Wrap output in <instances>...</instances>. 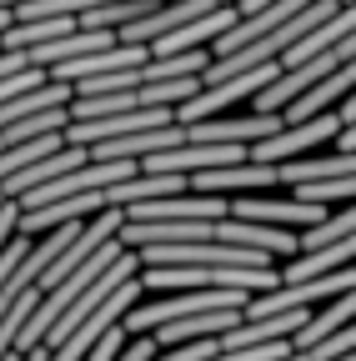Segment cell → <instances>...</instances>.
<instances>
[{
    "label": "cell",
    "instance_id": "cell-2",
    "mask_svg": "<svg viewBox=\"0 0 356 361\" xmlns=\"http://www.w3.org/2000/svg\"><path fill=\"white\" fill-rule=\"evenodd\" d=\"M346 130L341 111H321V116H311V121H296V126H281L276 135H266V141L251 146L256 161H291V156H306V151H317L326 141H336V135Z\"/></svg>",
    "mask_w": 356,
    "mask_h": 361
},
{
    "label": "cell",
    "instance_id": "cell-11",
    "mask_svg": "<svg viewBox=\"0 0 356 361\" xmlns=\"http://www.w3.org/2000/svg\"><path fill=\"white\" fill-rule=\"evenodd\" d=\"M336 361H356V351H346V356H336Z\"/></svg>",
    "mask_w": 356,
    "mask_h": 361
},
{
    "label": "cell",
    "instance_id": "cell-3",
    "mask_svg": "<svg viewBox=\"0 0 356 361\" xmlns=\"http://www.w3.org/2000/svg\"><path fill=\"white\" fill-rule=\"evenodd\" d=\"M216 236L221 241H236V246H256V251H286V256H296L301 251V236L291 231V226H266V221H241V216H226L216 226Z\"/></svg>",
    "mask_w": 356,
    "mask_h": 361
},
{
    "label": "cell",
    "instance_id": "cell-10",
    "mask_svg": "<svg viewBox=\"0 0 356 361\" xmlns=\"http://www.w3.org/2000/svg\"><path fill=\"white\" fill-rule=\"evenodd\" d=\"M6 361H25V351H20V346H16V351H11V356H6Z\"/></svg>",
    "mask_w": 356,
    "mask_h": 361
},
{
    "label": "cell",
    "instance_id": "cell-12",
    "mask_svg": "<svg viewBox=\"0 0 356 361\" xmlns=\"http://www.w3.org/2000/svg\"><path fill=\"white\" fill-rule=\"evenodd\" d=\"M6 201H11V196H6V191H0V206H6Z\"/></svg>",
    "mask_w": 356,
    "mask_h": 361
},
{
    "label": "cell",
    "instance_id": "cell-4",
    "mask_svg": "<svg viewBox=\"0 0 356 361\" xmlns=\"http://www.w3.org/2000/svg\"><path fill=\"white\" fill-rule=\"evenodd\" d=\"M80 20L75 16H40V20H16L6 35H0V45L6 51H30V45H46V40H61L70 35Z\"/></svg>",
    "mask_w": 356,
    "mask_h": 361
},
{
    "label": "cell",
    "instance_id": "cell-5",
    "mask_svg": "<svg viewBox=\"0 0 356 361\" xmlns=\"http://www.w3.org/2000/svg\"><path fill=\"white\" fill-rule=\"evenodd\" d=\"M356 322V286L351 291H341V296H331V306L321 311V316H311V322L291 336L296 346H311V341H321V336H331V331H341V326H351Z\"/></svg>",
    "mask_w": 356,
    "mask_h": 361
},
{
    "label": "cell",
    "instance_id": "cell-9",
    "mask_svg": "<svg viewBox=\"0 0 356 361\" xmlns=\"http://www.w3.org/2000/svg\"><path fill=\"white\" fill-rule=\"evenodd\" d=\"M336 111H341V121H346V126H351V121H356V90H351V96H346V101H341V106H336Z\"/></svg>",
    "mask_w": 356,
    "mask_h": 361
},
{
    "label": "cell",
    "instance_id": "cell-1",
    "mask_svg": "<svg viewBox=\"0 0 356 361\" xmlns=\"http://www.w3.org/2000/svg\"><path fill=\"white\" fill-rule=\"evenodd\" d=\"M191 286H236V291H276V266H146V291H191Z\"/></svg>",
    "mask_w": 356,
    "mask_h": 361
},
{
    "label": "cell",
    "instance_id": "cell-8",
    "mask_svg": "<svg viewBox=\"0 0 356 361\" xmlns=\"http://www.w3.org/2000/svg\"><path fill=\"white\" fill-rule=\"evenodd\" d=\"M336 151H356V121H351V126L336 135Z\"/></svg>",
    "mask_w": 356,
    "mask_h": 361
},
{
    "label": "cell",
    "instance_id": "cell-6",
    "mask_svg": "<svg viewBox=\"0 0 356 361\" xmlns=\"http://www.w3.org/2000/svg\"><path fill=\"white\" fill-rule=\"evenodd\" d=\"M351 231H356V206L331 211L326 221L311 226V231H301V251H321V246H331V241H341V236H351Z\"/></svg>",
    "mask_w": 356,
    "mask_h": 361
},
{
    "label": "cell",
    "instance_id": "cell-13",
    "mask_svg": "<svg viewBox=\"0 0 356 361\" xmlns=\"http://www.w3.org/2000/svg\"><path fill=\"white\" fill-rule=\"evenodd\" d=\"M0 51H6V45H0Z\"/></svg>",
    "mask_w": 356,
    "mask_h": 361
},
{
    "label": "cell",
    "instance_id": "cell-7",
    "mask_svg": "<svg viewBox=\"0 0 356 361\" xmlns=\"http://www.w3.org/2000/svg\"><path fill=\"white\" fill-rule=\"evenodd\" d=\"M151 356H156V341H146V336H141V341L121 346V356H116V361H151Z\"/></svg>",
    "mask_w": 356,
    "mask_h": 361
}]
</instances>
